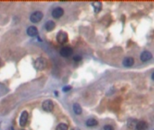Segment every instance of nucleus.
Here are the masks:
<instances>
[{"instance_id": "14", "label": "nucleus", "mask_w": 154, "mask_h": 130, "mask_svg": "<svg viewBox=\"0 0 154 130\" xmlns=\"http://www.w3.org/2000/svg\"><path fill=\"white\" fill-rule=\"evenodd\" d=\"M86 124L87 127H95V126H97L98 122L96 119H94V118H89V119L87 120Z\"/></svg>"}, {"instance_id": "9", "label": "nucleus", "mask_w": 154, "mask_h": 130, "mask_svg": "<svg viewBox=\"0 0 154 130\" xmlns=\"http://www.w3.org/2000/svg\"><path fill=\"white\" fill-rule=\"evenodd\" d=\"M27 34L29 36H35L38 34V30L35 26H30L27 29Z\"/></svg>"}, {"instance_id": "17", "label": "nucleus", "mask_w": 154, "mask_h": 130, "mask_svg": "<svg viewBox=\"0 0 154 130\" xmlns=\"http://www.w3.org/2000/svg\"><path fill=\"white\" fill-rule=\"evenodd\" d=\"M68 125L61 123V124H59V125H58V126H57L56 130H68Z\"/></svg>"}, {"instance_id": "20", "label": "nucleus", "mask_w": 154, "mask_h": 130, "mask_svg": "<svg viewBox=\"0 0 154 130\" xmlns=\"http://www.w3.org/2000/svg\"><path fill=\"white\" fill-rule=\"evenodd\" d=\"M73 59H74V61H76V62H78V61H80V60H81V57H80V56H75Z\"/></svg>"}, {"instance_id": "22", "label": "nucleus", "mask_w": 154, "mask_h": 130, "mask_svg": "<svg viewBox=\"0 0 154 130\" xmlns=\"http://www.w3.org/2000/svg\"><path fill=\"white\" fill-rule=\"evenodd\" d=\"M72 130H80V129H79V128H73Z\"/></svg>"}, {"instance_id": "2", "label": "nucleus", "mask_w": 154, "mask_h": 130, "mask_svg": "<svg viewBox=\"0 0 154 130\" xmlns=\"http://www.w3.org/2000/svg\"><path fill=\"white\" fill-rule=\"evenodd\" d=\"M42 17H43V14H42L41 11H36V12L33 13V14L31 15V16H30V20H31L32 23L36 24V23H39L40 21L42 20Z\"/></svg>"}, {"instance_id": "15", "label": "nucleus", "mask_w": 154, "mask_h": 130, "mask_svg": "<svg viewBox=\"0 0 154 130\" xmlns=\"http://www.w3.org/2000/svg\"><path fill=\"white\" fill-rule=\"evenodd\" d=\"M73 110H74V112L76 113L77 115H80V114L82 113V108H81L79 104H77V103H75L74 105H73Z\"/></svg>"}, {"instance_id": "12", "label": "nucleus", "mask_w": 154, "mask_h": 130, "mask_svg": "<svg viewBox=\"0 0 154 130\" xmlns=\"http://www.w3.org/2000/svg\"><path fill=\"white\" fill-rule=\"evenodd\" d=\"M55 26H56V24H55V23H54L53 21H48L47 23L45 24V29L47 30L48 32L52 31L55 28Z\"/></svg>"}, {"instance_id": "7", "label": "nucleus", "mask_w": 154, "mask_h": 130, "mask_svg": "<svg viewBox=\"0 0 154 130\" xmlns=\"http://www.w3.org/2000/svg\"><path fill=\"white\" fill-rule=\"evenodd\" d=\"M64 14V10H63L61 7H56V8L53 9L52 11V16L54 18H59L61 17Z\"/></svg>"}, {"instance_id": "19", "label": "nucleus", "mask_w": 154, "mask_h": 130, "mask_svg": "<svg viewBox=\"0 0 154 130\" xmlns=\"http://www.w3.org/2000/svg\"><path fill=\"white\" fill-rule=\"evenodd\" d=\"M71 89V87L70 86H66V87H64L62 89L63 91H68V90H70Z\"/></svg>"}, {"instance_id": "13", "label": "nucleus", "mask_w": 154, "mask_h": 130, "mask_svg": "<svg viewBox=\"0 0 154 130\" xmlns=\"http://www.w3.org/2000/svg\"><path fill=\"white\" fill-rule=\"evenodd\" d=\"M92 6L94 7V11H95L96 14H97L101 11V9H102V4L101 2H94V3H92Z\"/></svg>"}, {"instance_id": "16", "label": "nucleus", "mask_w": 154, "mask_h": 130, "mask_svg": "<svg viewBox=\"0 0 154 130\" xmlns=\"http://www.w3.org/2000/svg\"><path fill=\"white\" fill-rule=\"evenodd\" d=\"M138 122L135 120V119H130L129 121H128L127 125L128 127H130V128H134V127H136V125Z\"/></svg>"}, {"instance_id": "5", "label": "nucleus", "mask_w": 154, "mask_h": 130, "mask_svg": "<svg viewBox=\"0 0 154 130\" xmlns=\"http://www.w3.org/2000/svg\"><path fill=\"white\" fill-rule=\"evenodd\" d=\"M57 41L59 42V43H64L68 41V34L65 32H59L57 34Z\"/></svg>"}, {"instance_id": "18", "label": "nucleus", "mask_w": 154, "mask_h": 130, "mask_svg": "<svg viewBox=\"0 0 154 130\" xmlns=\"http://www.w3.org/2000/svg\"><path fill=\"white\" fill-rule=\"evenodd\" d=\"M104 130H114V128H113V127L109 126V125H106V126L104 127Z\"/></svg>"}, {"instance_id": "1", "label": "nucleus", "mask_w": 154, "mask_h": 130, "mask_svg": "<svg viewBox=\"0 0 154 130\" xmlns=\"http://www.w3.org/2000/svg\"><path fill=\"white\" fill-rule=\"evenodd\" d=\"M46 65H47V62L44 58L40 57L34 62V68L39 70V71H42L43 69L46 68Z\"/></svg>"}, {"instance_id": "4", "label": "nucleus", "mask_w": 154, "mask_h": 130, "mask_svg": "<svg viewBox=\"0 0 154 130\" xmlns=\"http://www.w3.org/2000/svg\"><path fill=\"white\" fill-rule=\"evenodd\" d=\"M59 53L62 57H69L73 53V50H72V48L66 46V47L61 48V50L59 51Z\"/></svg>"}, {"instance_id": "3", "label": "nucleus", "mask_w": 154, "mask_h": 130, "mask_svg": "<svg viewBox=\"0 0 154 130\" xmlns=\"http://www.w3.org/2000/svg\"><path fill=\"white\" fill-rule=\"evenodd\" d=\"M42 108L43 110L47 111V112H50L52 111L54 108V104L51 100H45L43 103H42Z\"/></svg>"}, {"instance_id": "10", "label": "nucleus", "mask_w": 154, "mask_h": 130, "mask_svg": "<svg viewBox=\"0 0 154 130\" xmlns=\"http://www.w3.org/2000/svg\"><path fill=\"white\" fill-rule=\"evenodd\" d=\"M134 63V60L132 57H127L123 61V64L125 65V67H132Z\"/></svg>"}, {"instance_id": "6", "label": "nucleus", "mask_w": 154, "mask_h": 130, "mask_svg": "<svg viewBox=\"0 0 154 130\" xmlns=\"http://www.w3.org/2000/svg\"><path fill=\"white\" fill-rule=\"evenodd\" d=\"M152 58V54L151 53L148 52V51H144V52H142V54H141V56H140V59L142 62H148Z\"/></svg>"}, {"instance_id": "8", "label": "nucleus", "mask_w": 154, "mask_h": 130, "mask_svg": "<svg viewBox=\"0 0 154 130\" xmlns=\"http://www.w3.org/2000/svg\"><path fill=\"white\" fill-rule=\"evenodd\" d=\"M27 121H28V113H27V111H24L20 117V126L24 127L26 125Z\"/></svg>"}, {"instance_id": "21", "label": "nucleus", "mask_w": 154, "mask_h": 130, "mask_svg": "<svg viewBox=\"0 0 154 130\" xmlns=\"http://www.w3.org/2000/svg\"><path fill=\"white\" fill-rule=\"evenodd\" d=\"M151 79H152V80H154V72L152 73V75H151Z\"/></svg>"}, {"instance_id": "11", "label": "nucleus", "mask_w": 154, "mask_h": 130, "mask_svg": "<svg viewBox=\"0 0 154 130\" xmlns=\"http://www.w3.org/2000/svg\"><path fill=\"white\" fill-rule=\"evenodd\" d=\"M148 128V125L145 121H139L136 125L137 130H147Z\"/></svg>"}]
</instances>
